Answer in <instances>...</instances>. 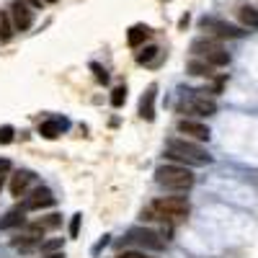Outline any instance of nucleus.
Segmentation results:
<instances>
[{"instance_id": "1", "label": "nucleus", "mask_w": 258, "mask_h": 258, "mask_svg": "<svg viewBox=\"0 0 258 258\" xmlns=\"http://www.w3.org/2000/svg\"><path fill=\"white\" fill-rule=\"evenodd\" d=\"M165 158H170L173 163H186V165H207V163H212V155L207 153L204 147H199L197 142L181 140V137L168 140Z\"/></svg>"}, {"instance_id": "8", "label": "nucleus", "mask_w": 258, "mask_h": 258, "mask_svg": "<svg viewBox=\"0 0 258 258\" xmlns=\"http://www.w3.org/2000/svg\"><path fill=\"white\" fill-rule=\"evenodd\" d=\"M202 29L217 34V36H227V39H238V36L245 34L243 29L232 26V24H225V21H217V18H204V21H202Z\"/></svg>"}, {"instance_id": "12", "label": "nucleus", "mask_w": 258, "mask_h": 258, "mask_svg": "<svg viewBox=\"0 0 258 258\" xmlns=\"http://www.w3.org/2000/svg\"><path fill=\"white\" fill-rule=\"evenodd\" d=\"M31 181H34L31 170H18V173H13V178H11V194H13V197H24V191H26V186Z\"/></svg>"}, {"instance_id": "30", "label": "nucleus", "mask_w": 258, "mask_h": 258, "mask_svg": "<svg viewBox=\"0 0 258 258\" xmlns=\"http://www.w3.org/2000/svg\"><path fill=\"white\" fill-rule=\"evenodd\" d=\"M49 3H57V0H49Z\"/></svg>"}, {"instance_id": "25", "label": "nucleus", "mask_w": 258, "mask_h": 258, "mask_svg": "<svg viewBox=\"0 0 258 258\" xmlns=\"http://www.w3.org/2000/svg\"><path fill=\"white\" fill-rule=\"evenodd\" d=\"M91 68H93V73H96V80H98V83H106V80H109V75H106V70L101 68V64H96V62H93Z\"/></svg>"}, {"instance_id": "29", "label": "nucleus", "mask_w": 258, "mask_h": 258, "mask_svg": "<svg viewBox=\"0 0 258 258\" xmlns=\"http://www.w3.org/2000/svg\"><path fill=\"white\" fill-rule=\"evenodd\" d=\"M47 258H64V253H52V255H47Z\"/></svg>"}, {"instance_id": "27", "label": "nucleus", "mask_w": 258, "mask_h": 258, "mask_svg": "<svg viewBox=\"0 0 258 258\" xmlns=\"http://www.w3.org/2000/svg\"><path fill=\"white\" fill-rule=\"evenodd\" d=\"M6 170H11V163L8 160H0V173H6Z\"/></svg>"}, {"instance_id": "3", "label": "nucleus", "mask_w": 258, "mask_h": 258, "mask_svg": "<svg viewBox=\"0 0 258 258\" xmlns=\"http://www.w3.org/2000/svg\"><path fill=\"white\" fill-rule=\"evenodd\" d=\"M191 52L199 54L202 59H207L209 64H214V68H225V64H230V54L225 52V47L217 44V41H212V39H197L191 44Z\"/></svg>"}, {"instance_id": "7", "label": "nucleus", "mask_w": 258, "mask_h": 258, "mask_svg": "<svg viewBox=\"0 0 258 258\" xmlns=\"http://www.w3.org/2000/svg\"><path fill=\"white\" fill-rule=\"evenodd\" d=\"M31 8L34 6L31 3H24V0H13V3H11V18H13V26L18 31L31 29V24H34V11Z\"/></svg>"}, {"instance_id": "26", "label": "nucleus", "mask_w": 258, "mask_h": 258, "mask_svg": "<svg viewBox=\"0 0 258 258\" xmlns=\"http://www.w3.org/2000/svg\"><path fill=\"white\" fill-rule=\"evenodd\" d=\"M59 245H62V240H49V243H41V250L49 253V250H54V248H59Z\"/></svg>"}, {"instance_id": "6", "label": "nucleus", "mask_w": 258, "mask_h": 258, "mask_svg": "<svg viewBox=\"0 0 258 258\" xmlns=\"http://www.w3.org/2000/svg\"><path fill=\"white\" fill-rule=\"evenodd\" d=\"M178 111H181V114L188 111V114H199V116L207 114V116H209V114L217 111V101L209 98L207 91H191V93H188V101L178 103Z\"/></svg>"}, {"instance_id": "24", "label": "nucleus", "mask_w": 258, "mask_h": 258, "mask_svg": "<svg viewBox=\"0 0 258 258\" xmlns=\"http://www.w3.org/2000/svg\"><path fill=\"white\" fill-rule=\"evenodd\" d=\"M80 220H83V214H73V222H70V238H78V230H80Z\"/></svg>"}, {"instance_id": "4", "label": "nucleus", "mask_w": 258, "mask_h": 258, "mask_svg": "<svg viewBox=\"0 0 258 258\" xmlns=\"http://www.w3.org/2000/svg\"><path fill=\"white\" fill-rule=\"evenodd\" d=\"M121 245H137L142 250H163L165 248V240L160 238L158 232L147 230V227H132L126 232V238Z\"/></svg>"}, {"instance_id": "15", "label": "nucleus", "mask_w": 258, "mask_h": 258, "mask_svg": "<svg viewBox=\"0 0 258 258\" xmlns=\"http://www.w3.org/2000/svg\"><path fill=\"white\" fill-rule=\"evenodd\" d=\"M147 36H150V29L142 26V24H137V26L129 29L126 41H129V47H140V44H145V41H147Z\"/></svg>"}, {"instance_id": "21", "label": "nucleus", "mask_w": 258, "mask_h": 258, "mask_svg": "<svg viewBox=\"0 0 258 258\" xmlns=\"http://www.w3.org/2000/svg\"><path fill=\"white\" fill-rule=\"evenodd\" d=\"M158 52H160L158 47H147V49H145V52L137 57V62H140V64H147V62L153 59V57H158Z\"/></svg>"}, {"instance_id": "11", "label": "nucleus", "mask_w": 258, "mask_h": 258, "mask_svg": "<svg viewBox=\"0 0 258 258\" xmlns=\"http://www.w3.org/2000/svg\"><path fill=\"white\" fill-rule=\"evenodd\" d=\"M64 129H68V119H49V121L39 124V135L47 137V140H54L64 132Z\"/></svg>"}, {"instance_id": "19", "label": "nucleus", "mask_w": 258, "mask_h": 258, "mask_svg": "<svg viewBox=\"0 0 258 258\" xmlns=\"http://www.w3.org/2000/svg\"><path fill=\"white\" fill-rule=\"evenodd\" d=\"M11 16L8 13H0V41H11L13 31H11Z\"/></svg>"}, {"instance_id": "20", "label": "nucleus", "mask_w": 258, "mask_h": 258, "mask_svg": "<svg viewBox=\"0 0 258 258\" xmlns=\"http://www.w3.org/2000/svg\"><path fill=\"white\" fill-rule=\"evenodd\" d=\"M124 101H126V88H124V85H119V88L111 91V106H116V109H119V106H124Z\"/></svg>"}, {"instance_id": "2", "label": "nucleus", "mask_w": 258, "mask_h": 258, "mask_svg": "<svg viewBox=\"0 0 258 258\" xmlns=\"http://www.w3.org/2000/svg\"><path fill=\"white\" fill-rule=\"evenodd\" d=\"M155 181L163 186V188H170V191H188L194 186V173L183 165H160L155 170Z\"/></svg>"}, {"instance_id": "9", "label": "nucleus", "mask_w": 258, "mask_h": 258, "mask_svg": "<svg viewBox=\"0 0 258 258\" xmlns=\"http://www.w3.org/2000/svg\"><path fill=\"white\" fill-rule=\"evenodd\" d=\"M54 202H57V197L49 191V188H36L31 197L24 202V207L29 209V212H36V209H47V207H54Z\"/></svg>"}, {"instance_id": "28", "label": "nucleus", "mask_w": 258, "mask_h": 258, "mask_svg": "<svg viewBox=\"0 0 258 258\" xmlns=\"http://www.w3.org/2000/svg\"><path fill=\"white\" fill-rule=\"evenodd\" d=\"M29 3H31L34 8H41V0H29Z\"/></svg>"}, {"instance_id": "18", "label": "nucleus", "mask_w": 258, "mask_h": 258, "mask_svg": "<svg viewBox=\"0 0 258 258\" xmlns=\"http://www.w3.org/2000/svg\"><path fill=\"white\" fill-rule=\"evenodd\" d=\"M212 68H214V64H209L207 59L204 62H199V59L188 62V73L197 75V78H212Z\"/></svg>"}, {"instance_id": "5", "label": "nucleus", "mask_w": 258, "mask_h": 258, "mask_svg": "<svg viewBox=\"0 0 258 258\" xmlns=\"http://www.w3.org/2000/svg\"><path fill=\"white\" fill-rule=\"evenodd\" d=\"M153 209L160 220H183L188 214V202L183 197H165V199H155Z\"/></svg>"}, {"instance_id": "22", "label": "nucleus", "mask_w": 258, "mask_h": 258, "mask_svg": "<svg viewBox=\"0 0 258 258\" xmlns=\"http://www.w3.org/2000/svg\"><path fill=\"white\" fill-rule=\"evenodd\" d=\"M13 142V126H0V145Z\"/></svg>"}, {"instance_id": "16", "label": "nucleus", "mask_w": 258, "mask_h": 258, "mask_svg": "<svg viewBox=\"0 0 258 258\" xmlns=\"http://www.w3.org/2000/svg\"><path fill=\"white\" fill-rule=\"evenodd\" d=\"M59 225H62V217H59V214H49V217L36 220L34 225H29V230H34V232H44V230H54V227H59Z\"/></svg>"}, {"instance_id": "14", "label": "nucleus", "mask_w": 258, "mask_h": 258, "mask_svg": "<svg viewBox=\"0 0 258 258\" xmlns=\"http://www.w3.org/2000/svg\"><path fill=\"white\" fill-rule=\"evenodd\" d=\"M155 93H158V88H155V85H150V91L145 93V98H142V103H140V114H142V119H147V121H153V116H155V111H153Z\"/></svg>"}, {"instance_id": "23", "label": "nucleus", "mask_w": 258, "mask_h": 258, "mask_svg": "<svg viewBox=\"0 0 258 258\" xmlns=\"http://www.w3.org/2000/svg\"><path fill=\"white\" fill-rule=\"evenodd\" d=\"M116 258H150L145 250H121Z\"/></svg>"}, {"instance_id": "17", "label": "nucleus", "mask_w": 258, "mask_h": 258, "mask_svg": "<svg viewBox=\"0 0 258 258\" xmlns=\"http://www.w3.org/2000/svg\"><path fill=\"white\" fill-rule=\"evenodd\" d=\"M238 18H240V24L248 26V29H258V11L250 8V6H243L238 8Z\"/></svg>"}, {"instance_id": "13", "label": "nucleus", "mask_w": 258, "mask_h": 258, "mask_svg": "<svg viewBox=\"0 0 258 258\" xmlns=\"http://www.w3.org/2000/svg\"><path fill=\"white\" fill-rule=\"evenodd\" d=\"M26 207H16V209H11L3 220H0V230H11V227H21L26 222Z\"/></svg>"}, {"instance_id": "10", "label": "nucleus", "mask_w": 258, "mask_h": 258, "mask_svg": "<svg viewBox=\"0 0 258 258\" xmlns=\"http://www.w3.org/2000/svg\"><path fill=\"white\" fill-rule=\"evenodd\" d=\"M178 132L186 137H194L199 142H209V126L202 121H191V119H181L178 121Z\"/></svg>"}]
</instances>
